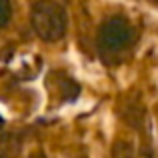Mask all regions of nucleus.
I'll return each mask as SVG.
<instances>
[{"mask_svg": "<svg viewBox=\"0 0 158 158\" xmlns=\"http://www.w3.org/2000/svg\"><path fill=\"white\" fill-rule=\"evenodd\" d=\"M0 158H6V156H0Z\"/></svg>", "mask_w": 158, "mask_h": 158, "instance_id": "obj_5", "label": "nucleus"}, {"mask_svg": "<svg viewBox=\"0 0 158 158\" xmlns=\"http://www.w3.org/2000/svg\"><path fill=\"white\" fill-rule=\"evenodd\" d=\"M134 30L130 22L122 16H110L100 24L98 30V46L106 56H118L132 46Z\"/></svg>", "mask_w": 158, "mask_h": 158, "instance_id": "obj_2", "label": "nucleus"}, {"mask_svg": "<svg viewBox=\"0 0 158 158\" xmlns=\"http://www.w3.org/2000/svg\"><path fill=\"white\" fill-rule=\"evenodd\" d=\"M34 32L46 42H56L66 34V10L58 2H36L30 10Z\"/></svg>", "mask_w": 158, "mask_h": 158, "instance_id": "obj_1", "label": "nucleus"}, {"mask_svg": "<svg viewBox=\"0 0 158 158\" xmlns=\"http://www.w3.org/2000/svg\"><path fill=\"white\" fill-rule=\"evenodd\" d=\"M0 124H2V120H0Z\"/></svg>", "mask_w": 158, "mask_h": 158, "instance_id": "obj_6", "label": "nucleus"}, {"mask_svg": "<svg viewBox=\"0 0 158 158\" xmlns=\"http://www.w3.org/2000/svg\"><path fill=\"white\" fill-rule=\"evenodd\" d=\"M10 16H12V6H10V2H6V0H0V28L8 24Z\"/></svg>", "mask_w": 158, "mask_h": 158, "instance_id": "obj_3", "label": "nucleus"}, {"mask_svg": "<svg viewBox=\"0 0 158 158\" xmlns=\"http://www.w3.org/2000/svg\"><path fill=\"white\" fill-rule=\"evenodd\" d=\"M28 158H44L42 154H32V156H28Z\"/></svg>", "mask_w": 158, "mask_h": 158, "instance_id": "obj_4", "label": "nucleus"}]
</instances>
